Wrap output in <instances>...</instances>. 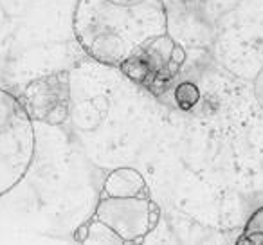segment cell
<instances>
[{
	"mask_svg": "<svg viewBox=\"0 0 263 245\" xmlns=\"http://www.w3.org/2000/svg\"><path fill=\"white\" fill-rule=\"evenodd\" d=\"M92 218L108 225L124 243H141L157 227L161 209L150 197L101 195Z\"/></svg>",
	"mask_w": 263,
	"mask_h": 245,
	"instance_id": "3",
	"label": "cell"
},
{
	"mask_svg": "<svg viewBox=\"0 0 263 245\" xmlns=\"http://www.w3.org/2000/svg\"><path fill=\"white\" fill-rule=\"evenodd\" d=\"M72 29L94 62L117 67L144 42L168 33L162 0H78Z\"/></svg>",
	"mask_w": 263,
	"mask_h": 245,
	"instance_id": "1",
	"label": "cell"
},
{
	"mask_svg": "<svg viewBox=\"0 0 263 245\" xmlns=\"http://www.w3.org/2000/svg\"><path fill=\"white\" fill-rule=\"evenodd\" d=\"M101 195L105 197H150L144 177L136 168H116L106 175Z\"/></svg>",
	"mask_w": 263,
	"mask_h": 245,
	"instance_id": "5",
	"label": "cell"
},
{
	"mask_svg": "<svg viewBox=\"0 0 263 245\" xmlns=\"http://www.w3.org/2000/svg\"><path fill=\"white\" fill-rule=\"evenodd\" d=\"M200 101V90L191 81H184L175 88V103L180 110H191Z\"/></svg>",
	"mask_w": 263,
	"mask_h": 245,
	"instance_id": "8",
	"label": "cell"
},
{
	"mask_svg": "<svg viewBox=\"0 0 263 245\" xmlns=\"http://www.w3.org/2000/svg\"><path fill=\"white\" fill-rule=\"evenodd\" d=\"M87 234H88V227H87V223H83V225L78 227L76 233H74V240L80 241V243H85V240H87Z\"/></svg>",
	"mask_w": 263,
	"mask_h": 245,
	"instance_id": "10",
	"label": "cell"
},
{
	"mask_svg": "<svg viewBox=\"0 0 263 245\" xmlns=\"http://www.w3.org/2000/svg\"><path fill=\"white\" fill-rule=\"evenodd\" d=\"M22 105L31 121H42L45 125L65 123L70 106L69 74L56 72L31 81L24 92Z\"/></svg>",
	"mask_w": 263,
	"mask_h": 245,
	"instance_id": "4",
	"label": "cell"
},
{
	"mask_svg": "<svg viewBox=\"0 0 263 245\" xmlns=\"http://www.w3.org/2000/svg\"><path fill=\"white\" fill-rule=\"evenodd\" d=\"M186 62V51L168 33L150 38L124 63L121 72L134 83L148 88L152 94H161L168 83L180 72Z\"/></svg>",
	"mask_w": 263,
	"mask_h": 245,
	"instance_id": "2",
	"label": "cell"
},
{
	"mask_svg": "<svg viewBox=\"0 0 263 245\" xmlns=\"http://www.w3.org/2000/svg\"><path fill=\"white\" fill-rule=\"evenodd\" d=\"M88 234L85 243H103V245H123L124 241L121 240L119 234H116L108 225L96 218H90L87 222Z\"/></svg>",
	"mask_w": 263,
	"mask_h": 245,
	"instance_id": "6",
	"label": "cell"
},
{
	"mask_svg": "<svg viewBox=\"0 0 263 245\" xmlns=\"http://www.w3.org/2000/svg\"><path fill=\"white\" fill-rule=\"evenodd\" d=\"M254 98L263 110V67L258 70V74L254 78Z\"/></svg>",
	"mask_w": 263,
	"mask_h": 245,
	"instance_id": "9",
	"label": "cell"
},
{
	"mask_svg": "<svg viewBox=\"0 0 263 245\" xmlns=\"http://www.w3.org/2000/svg\"><path fill=\"white\" fill-rule=\"evenodd\" d=\"M238 243L263 245V208H259L258 211L249 218V222H247V225H245Z\"/></svg>",
	"mask_w": 263,
	"mask_h": 245,
	"instance_id": "7",
	"label": "cell"
}]
</instances>
